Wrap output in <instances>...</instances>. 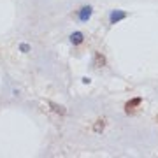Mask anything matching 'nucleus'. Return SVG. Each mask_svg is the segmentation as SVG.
<instances>
[{"instance_id": "1", "label": "nucleus", "mask_w": 158, "mask_h": 158, "mask_svg": "<svg viewBox=\"0 0 158 158\" xmlns=\"http://www.w3.org/2000/svg\"><path fill=\"white\" fill-rule=\"evenodd\" d=\"M127 18V12L125 11H113L111 12V23H116V21H121Z\"/></svg>"}, {"instance_id": "5", "label": "nucleus", "mask_w": 158, "mask_h": 158, "mask_svg": "<svg viewBox=\"0 0 158 158\" xmlns=\"http://www.w3.org/2000/svg\"><path fill=\"white\" fill-rule=\"evenodd\" d=\"M104 63H106L104 56H102L100 53H97V55H95V67H100V65H104Z\"/></svg>"}, {"instance_id": "4", "label": "nucleus", "mask_w": 158, "mask_h": 158, "mask_svg": "<svg viewBox=\"0 0 158 158\" xmlns=\"http://www.w3.org/2000/svg\"><path fill=\"white\" fill-rule=\"evenodd\" d=\"M70 42H72V44H81V42H83V34H81V32H74V34L70 35Z\"/></svg>"}, {"instance_id": "7", "label": "nucleus", "mask_w": 158, "mask_h": 158, "mask_svg": "<svg viewBox=\"0 0 158 158\" xmlns=\"http://www.w3.org/2000/svg\"><path fill=\"white\" fill-rule=\"evenodd\" d=\"M97 123H98V125H97V132H100V128H104V121H97Z\"/></svg>"}, {"instance_id": "3", "label": "nucleus", "mask_w": 158, "mask_h": 158, "mask_svg": "<svg viewBox=\"0 0 158 158\" xmlns=\"http://www.w3.org/2000/svg\"><path fill=\"white\" fill-rule=\"evenodd\" d=\"M90 16H91V7H83L81 12H79V19H81V21H86Z\"/></svg>"}, {"instance_id": "6", "label": "nucleus", "mask_w": 158, "mask_h": 158, "mask_svg": "<svg viewBox=\"0 0 158 158\" xmlns=\"http://www.w3.org/2000/svg\"><path fill=\"white\" fill-rule=\"evenodd\" d=\"M49 106L53 107V111H55V113H58V114H65V109H63L62 106H56V104H53V102H49Z\"/></svg>"}, {"instance_id": "2", "label": "nucleus", "mask_w": 158, "mask_h": 158, "mask_svg": "<svg viewBox=\"0 0 158 158\" xmlns=\"http://www.w3.org/2000/svg\"><path fill=\"white\" fill-rule=\"evenodd\" d=\"M141 102H142V98H139V97H137V98H134V100L127 102V106H125V109H127V113H130V111H134V109H135L137 106L141 104Z\"/></svg>"}]
</instances>
